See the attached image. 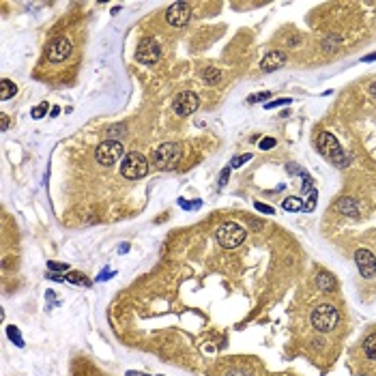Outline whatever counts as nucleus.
<instances>
[{
	"mask_svg": "<svg viewBox=\"0 0 376 376\" xmlns=\"http://www.w3.org/2000/svg\"><path fill=\"white\" fill-rule=\"evenodd\" d=\"M316 144H318V150L320 155H323L325 159H329L333 165H338V168H342V165L348 163V159H346V153L340 147V142L335 140L333 133L329 131H323L318 135V140H316Z\"/></svg>",
	"mask_w": 376,
	"mask_h": 376,
	"instance_id": "obj_1",
	"label": "nucleus"
},
{
	"mask_svg": "<svg viewBox=\"0 0 376 376\" xmlns=\"http://www.w3.org/2000/svg\"><path fill=\"white\" fill-rule=\"evenodd\" d=\"M183 157V148L177 142H165L162 144L153 155V165L157 170H174Z\"/></svg>",
	"mask_w": 376,
	"mask_h": 376,
	"instance_id": "obj_2",
	"label": "nucleus"
},
{
	"mask_svg": "<svg viewBox=\"0 0 376 376\" xmlns=\"http://www.w3.org/2000/svg\"><path fill=\"white\" fill-rule=\"evenodd\" d=\"M340 323V312L335 305L331 303H323L318 305V308L312 312V325L316 331H320V333H329V331H333L338 327Z\"/></svg>",
	"mask_w": 376,
	"mask_h": 376,
	"instance_id": "obj_3",
	"label": "nucleus"
},
{
	"mask_svg": "<svg viewBox=\"0 0 376 376\" xmlns=\"http://www.w3.org/2000/svg\"><path fill=\"white\" fill-rule=\"evenodd\" d=\"M245 237H247L245 228H243V226H239V224H234V222L222 224L217 230H215V239H217V243L222 245L224 249L239 247V245L245 241Z\"/></svg>",
	"mask_w": 376,
	"mask_h": 376,
	"instance_id": "obj_4",
	"label": "nucleus"
},
{
	"mask_svg": "<svg viewBox=\"0 0 376 376\" xmlns=\"http://www.w3.org/2000/svg\"><path fill=\"white\" fill-rule=\"evenodd\" d=\"M120 174H123L125 179H142L148 174V162L147 157H144L142 153H127L123 159V163H120Z\"/></svg>",
	"mask_w": 376,
	"mask_h": 376,
	"instance_id": "obj_5",
	"label": "nucleus"
},
{
	"mask_svg": "<svg viewBox=\"0 0 376 376\" xmlns=\"http://www.w3.org/2000/svg\"><path fill=\"white\" fill-rule=\"evenodd\" d=\"M95 157L101 165H114L118 159H125V148L120 140H105L95 150Z\"/></svg>",
	"mask_w": 376,
	"mask_h": 376,
	"instance_id": "obj_6",
	"label": "nucleus"
},
{
	"mask_svg": "<svg viewBox=\"0 0 376 376\" xmlns=\"http://www.w3.org/2000/svg\"><path fill=\"white\" fill-rule=\"evenodd\" d=\"M162 56V49H159V43L150 37H144L142 41L138 43V49H135V60L142 65H155Z\"/></svg>",
	"mask_w": 376,
	"mask_h": 376,
	"instance_id": "obj_7",
	"label": "nucleus"
},
{
	"mask_svg": "<svg viewBox=\"0 0 376 376\" xmlns=\"http://www.w3.org/2000/svg\"><path fill=\"white\" fill-rule=\"evenodd\" d=\"M172 108L179 116H189V114H194L196 110L200 108V99L196 93H192V90H183V93H179L177 97H174Z\"/></svg>",
	"mask_w": 376,
	"mask_h": 376,
	"instance_id": "obj_8",
	"label": "nucleus"
},
{
	"mask_svg": "<svg viewBox=\"0 0 376 376\" xmlns=\"http://www.w3.org/2000/svg\"><path fill=\"white\" fill-rule=\"evenodd\" d=\"M165 19H168L170 26H177V28H183L185 24L192 19V7L187 2H174L168 7L165 11Z\"/></svg>",
	"mask_w": 376,
	"mask_h": 376,
	"instance_id": "obj_9",
	"label": "nucleus"
},
{
	"mask_svg": "<svg viewBox=\"0 0 376 376\" xmlns=\"http://www.w3.org/2000/svg\"><path fill=\"white\" fill-rule=\"evenodd\" d=\"M69 54H71V41L67 37H56L54 41H49L48 49H45V56L52 63H63Z\"/></svg>",
	"mask_w": 376,
	"mask_h": 376,
	"instance_id": "obj_10",
	"label": "nucleus"
},
{
	"mask_svg": "<svg viewBox=\"0 0 376 376\" xmlns=\"http://www.w3.org/2000/svg\"><path fill=\"white\" fill-rule=\"evenodd\" d=\"M355 262H357V267H359L361 278L372 279L376 275V256L370 252V249H357V252H355Z\"/></svg>",
	"mask_w": 376,
	"mask_h": 376,
	"instance_id": "obj_11",
	"label": "nucleus"
},
{
	"mask_svg": "<svg viewBox=\"0 0 376 376\" xmlns=\"http://www.w3.org/2000/svg\"><path fill=\"white\" fill-rule=\"evenodd\" d=\"M284 65H286V52H282V49H273V52H269L267 56L262 58L260 67H262L264 73H271V71H278V69H282Z\"/></svg>",
	"mask_w": 376,
	"mask_h": 376,
	"instance_id": "obj_12",
	"label": "nucleus"
},
{
	"mask_svg": "<svg viewBox=\"0 0 376 376\" xmlns=\"http://www.w3.org/2000/svg\"><path fill=\"white\" fill-rule=\"evenodd\" d=\"M338 211L342 215H348V217H359V202L355 198H340L338 200Z\"/></svg>",
	"mask_w": 376,
	"mask_h": 376,
	"instance_id": "obj_13",
	"label": "nucleus"
},
{
	"mask_svg": "<svg viewBox=\"0 0 376 376\" xmlns=\"http://www.w3.org/2000/svg\"><path fill=\"white\" fill-rule=\"evenodd\" d=\"M316 286H318V290H323V293H333L338 282H335V278L327 271H323V273L316 275Z\"/></svg>",
	"mask_w": 376,
	"mask_h": 376,
	"instance_id": "obj_14",
	"label": "nucleus"
},
{
	"mask_svg": "<svg viewBox=\"0 0 376 376\" xmlns=\"http://www.w3.org/2000/svg\"><path fill=\"white\" fill-rule=\"evenodd\" d=\"M15 93H17V86H15L11 80H2V82H0V99H2V101L15 97Z\"/></svg>",
	"mask_w": 376,
	"mask_h": 376,
	"instance_id": "obj_15",
	"label": "nucleus"
},
{
	"mask_svg": "<svg viewBox=\"0 0 376 376\" xmlns=\"http://www.w3.org/2000/svg\"><path fill=\"white\" fill-rule=\"evenodd\" d=\"M202 80H204V84H217L222 80V71L217 67H207L202 71Z\"/></svg>",
	"mask_w": 376,
	"mask_h": 376,
	"instance_id": "obj_16",
	"label": "nucleus"
},
{
	"mask_svg": "<svg viewBox=\"0 0 376 376\" xmlns=\"http://www.w3.org/2000/svg\"><path fill=\"white\" fill-rule=\"evenodd\" d=\"M284 211H288V213H299V211H303V202H301L297 196H290V198L284 200Z\"/></svg>",
	"mask_w": 376,
	"mask_h": 376,
	"instance_id": "obj_17",
	"label": "nucleus"
},
{
	"mask_svg": "<svg viewBox=\"0 0 376 376\" xmlns=\"http://www.w3.org/2000/svg\"><path fill=\"white\" fill-rule=\"evenodd\" d=\"M363 350H365V355H368L370 359L376 361V333H372V335H368V338H365Z\"/></svg>",
	"mask_w": 376,
	"mask_h": 376,
	"instance_id": "obj_18",
	"label": "nucleus"
},
{
	"mask_svg": "<svg viewBox=\"0 0 376 376\" xmlns=\"http://www.w3.org/2000/svg\"><path fill=\"white\" fill-rule=\"evenodd\" d=\"M7 335H9V340H11V342H15V344H17V346H24L22 333H19V331L15 329L13 325H9V327H7Z\"/></svg>",
	"mask_w": 376,
	"mask_h": 376,
	"instance_id": "obj_19",
	"label": "nucleus"
},
{
	"mask_svg": "<svg viewBox=\"0 0 376 376\" xmlns=\"http://www.w3.org/2000/svg\"><path fill=\"white\" fill-rule=\"evenodd\" d=\"M316 198H318V194H316V187L310 189V198L303 202V211H308V213H312L316 209Z\"/></svg>",
	"mask_w": 376,
	"mask_h": 376,
	"instance_id": "obj_20",
	"label": "nucleus"
},
{
	"mask_svg": "<svg viewBox=\"0 0 376 376\" xmlns=\"http://www.w3.org/2000/svg\"><path fill=\"white\" fill-rule=\"evenodd\" d=\"M65 282H71V284H80V286H90V282L84 275H78V273H71V275H65Z\"/></svg>",
	"mask_w": 376,
	"mask_h": 376,
	"instance_id": "obj_21",
	"label": "nucleus"
},
{
	"mask_svg": "<svg viewBox=\"0 0 376 376\" xmlns=\"http://www.w3.org/2000/svg\"><path fill=\"white\" fill-rule=\"evenodd\" d=\"M125 131H127V129H125V125H114V127L108 129V135H110V140H116V138H123Z\"/></svg>",
	"mask_w": 376,
	"mask_h": 376,
	"instance_id": "obj_22",
	"label": "nucleus"
},
{
	"mask_svg": "<svg viewBox=\"0 0 376 376\" xmlns=\"http://www.w3.org/2000/svg\"><path fill=\"white\" fill-rule=\"evenodd\" d=\"M249 159H252V153H245V155H241V157H234L232 162H230V168H241V165L247 163Z\"/></svg>",
	"mask_w": 376,
	"mask_h": 376,
	"instance_id": "obj_23",
	"label": "nucleus"
},
{
	"mask_svg": "<svg viewBox=\"0 0 376 376\" xmlns=\"http://www.w3.org/2000/svg\"><path fill=\"white\" fill-rule=\"evenodd\" d=\"M275 138H262L258 142V147H260V150H271V148H275Z\"/></svg>",
	"mask_w": 376,
	"mask_h": 376,
	"instance_id": "obj_24",
	"label": "nucleus"
},
{
	"mask_svg": "<svg viewBox=\"0 0 376 376\" xmlns=\"http://www.w3.org/2000/svg\"><path fill=\"white\" fill-rule=\"evenodd\" d=\"M293 103V99L284 97V99H278V101H271V103H264V108L267 110H273V108H279V105H290Z\"/></svg>",
	"mask_w": 376,
	"mask_h": 376,
	"instance_id": "obj_25",
	"label": "nucleus"
},
{
	"mask_svg": "<svg viewBox=\"0 0 376 376\" xmlns=\"http://www.w3.org/2000/svg\"><path fill=\"white\" fill-rule=\"evenodd\" d=\"M48 112V103H39L37 108H33V118H43V114Z\"/></svg>",
	"mask_w": 376,
	"mask_h": 376,
	"instance_id": "obj_26",
	"label": "nucleus"
},
{
	"mask_svg": "<svg viewBox=\"0 0 376 376\" xmlns=\"http://www.w3.org/2000/svg\"><path fill=\"white\" fill-rule=\"evenodd\" d=\"M254 207H256V211H260V213H264V215H275V209L269 207V204H264V202H256Z\"/></svg>",
	"mask_w": 376,
	"mask_h": 376,
	"instance_id": "obj_27",
	"label": "nucleus"
},
{
	"mask_svg": "<svg viewBox=\"0 0 376 376\" xmlns=\"http://www.w3.org/2000/svg\"><path fill=\"white\" fill-rule=\"evenodd\" d=\"M48 269H52V271H69V264H65V262H54V260H49V262H48Z\"/></svg>",
	"mask_w": 376,
	"mask_h": 376,
	"instance_id": "obj_28",
	"label": "nucleus"
},
{
	"mask_svg": "<svg viewBox=\"0 0 376 376\" xmlns=\"http://www.w3.org/2000/svg\"><path fill=\"white\" fill-rule=\"evenodd\" d=\"M269 97H271V93H258V95H252L247 101L249 103H256V101H262V99H269Z\"/></svg>",
	"mask_w": 376,
	"mask_h": 376,
	"instance_id": "obj_29",
	"label": "nucleus"
},
{
	"mask_svg": "<svg viewBox=\"0 0 376 376\" xmlns=\"http://www.w3.org/2000/svg\"><path fill=\"white\" fill-rule=\"evenodd\" d=\"M230 170H232V168H230V165H228V168H224V172H222V177H219V187H224V185H226V183H228V177H230Z\"/></svg>",
	"mask_w": 376,
	"mask_h": 376,
	"instance_id": "obj_30",
	"label": "nucleus"
},
{
	"mask_svg": "<svg viewBox=\"0 0 376 376\" xmlns=\"http://www.w3.org/2000/svg\"><path fill=\"white\" fill-rule=\"evenodd\" d=\"M179 204L183 209H198L200 207V200H194V202H185V200H179Z\"/></svg>",
	"mask_w": 376,
	"mask_h": 376,
	"instance_id": "obj_31",
	"label": "nucleus"
},
{
	"mask_svg": "<svg viewBox=\"0 0 376 376\" xmlns=\"http://www.w3.org/2000/svg\"><path fill=\"white\" fill-rule=\"evenodd\" d=\"M112 275H114V273H112V271L108 269V271H103V275H99L97 279H99V282H101V279H110V278H112Z\"/></svg>",
	"mask_w": 376,
	"mask_h": 376,
	"instance_id": "obj_32",
	"label": "nucleus"
},
{
	"mask_svg": "<svg viewBox=\"0 0 376 376\" xmlns=\"http://www.w3.org/2000/svg\"><path fill=\"white\" fill-rule=\"evenodd\" d=\"M0 118H2V131H4V129L9 127V116H7V114H2V116H0Z\"/></svg>",
	"mask_w": 376,
	"mask_h": 376,
	"instance_id": "obj_33",
	"label": "nucleus"
},
{
	"mask_svg": "<svg viewBox=\"0 0 376 376\" xmlns=\"http://www.w3.org/2000/svg\"><path fill=\"white\" fill-rule=\"evenodd\" d=\"M376 60V54H368V56H363V63H372Z\"/></svg>",
	"mask_w": 376,
	"mask_h": 376,
	"instance_id": "obj_34",
	"label": "nucleus"
},
{
	"mask_svg": "<svg viewBox=\"0 0 376 376\" xmlns=\"http://www.w3.org/2000/svg\"><path fill=\"white\" fill-rule=\"evenodd\" d=\"M252 228H254V230H260V228H262V224H260L258 219H256V222H252Z\"/></svg>",
	"mask_w": 376,
	"mask_h": 376,
	"instance_id": "obj_35",
	"label": "nucleus"
},
{
	"mask_svg": "<svg viewBox=\"0 0 376 376\" xmlns=\"http://www.w3.org/2000/svg\"><path fill=\"white\" fill-rule=\"evenodd\" d=\"M370 95H372V97H376V82L372 84V86H370Z\"/></svg>",
	"mask_w": 376,
	"mask_h": 376,
	"instance_id": "obj_36",
	"label": "nucleus"
},
{
	"mask_svg": "<svg viewBox=\"0 0 376 376\" xmlns=\"http://www.w3.org/2000/svg\"><path fill=\"white\" fill-rule=\"evenodd\" d=\"M127 376H144V374H140V372H127Z\"/></svg>",
	"mask_w": 376,
	"mask_h": 376,
	"instance_id": "obj_37",
	"label": "nucleus"
}]
</instances>
